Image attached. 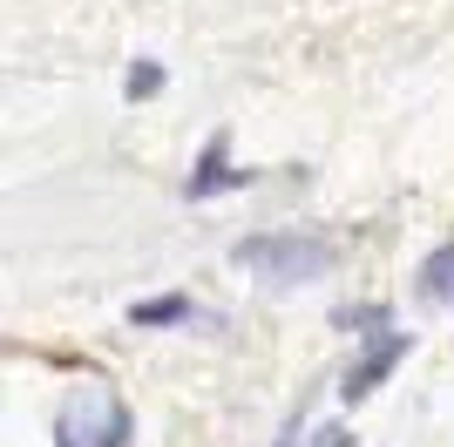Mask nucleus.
Returning a JSON list of instances; mask_svg holds the SVG:
<instances>
[{
    "label": "nucleus",
    "instance_id": "f257e3e1",
    "mask_svg": "<svg viewBox=\"0 0 454 447\" xmlns=\"http://www.w3.org/2000/svg\"><path fill=\"white\" fill-rule=\"evenodd\" d=\"M231 258L258 271L265 285H305V278H325L333 271V244L325 238H299V231H271V238H245Z\"/></svg>",
    "mask_w": 454,
    "mask_h": 447
},
{
    "label": "nucleus",
    "instance_id": "f03ea898",
    "mask_svg": "<svg viewBox=\"0 0 454 447\" xmlns=\"http://www.w3.org/2000/svg\"><path fill=\"white\" fill-rule=\"evenodd\" d=\"M55 447H129V407L109 387H82L55 420Z\"/></svg>",
    "mask_w": 454,
    "mask_h": 447
},
{
    "label": "nucleus",
    "instance_id": "7ed1b4c3",
    "mask_svg": "<svg viewBox=\"0 0 454 447\" xmlns=\"http://www.w3.org/2000/svg\"><path fill=\"white\" fill-rule=\"evenodd\" d=\"M407 346H414L407 333H387V339H373V346H366V359H360L353 372H346V387H340V393H346V400H366V393H373L380 380H387V372H394L400 359H407Z\"/></svg>",
    "mask_w": 454,
    "mask_h": 447
},
{
    "label": "nucleus",
    "instance_id": "20e7f679",
    "mask_svg": "<svg viewBox=\"0 0 454 447\" xmlns=\"http://www.w3.org/2000/svg\"><path fill=\"white\" fill-rule=\"evenodd\" d=\"M238 184H245V169H224V136H210L204 163L190 176V197H217V190H238Z\"/></svg>",
    "mask_w": 454,
    "mask_h": 447
},
{
    "label": "nucleus",
    "instance_id": "39448f33",
    "mask_svg": "<svg viewBox=\"0 0 454 447\" xmlns=\"http://www.w3.org/2000/svg\"><path fill=\"white\" fill-rule=\"evenodd\" d=\"M420 298H434V305H441V298H454V244H441L434 258L420 264Z\"/></svg>",
    "mask_w": 454,
    "mask_h": 447
},
{
    "label": "nucleus",
    "instance_id": "423d86ee",
    "mask_svg": "<svg viewBox=\"0 0 454 447\" xmlns=\"http://www.w3.org/2000/svg\"><path fill=\"white\" fill-rule=\"evenodd\" d=\"M136 325H176V318H190V298H150V305H136Z\"/></svg>",
    "mask_w": 454,
    "mask_h": 447
},
{
    "label": "nucleus",
    "instance_id": "0eeeda50",
    "mask_svg": "<svg viewBox=\"0 0 454 447\" xmlns=\"http://www.w3.org/2000/svg\"><path fill=\"white\" fill-rule=\"evenodd\" d=\"M156 89H163V68H156V61L129 68V95H156Z\"/></svg>",
    "mask_w": 454,
    "mask_h": 447
},
{
    "label": "nucleus",
    "instance_id": "6e6552de",
    "mask_svg": "<svg viewBox=\"0 0 454 447\" xmlns=\"http://www.w3.org/2000/svg\"><path fill=\"white\" fill-rule=\"evenodd\" d=\"M312 447H346V427H319V434H312Z\"/></svg>",
    "mask_w": 454,
    "mask_h": 447
}]
</instances>
